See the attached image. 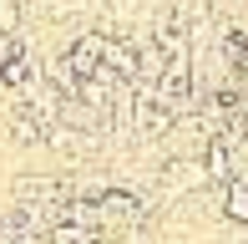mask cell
Instances as JSON below:
<instances>
[{
  "instance_id": "277c9868",
  "label": "cell",
  "mask_w": 248,
  "mask_h": 244,
  "mask_svg": "<svg viewBox=\"0 0 248 244\" xmlns=\"http://www.w3.org/2000/svg\"><path fill=\"white\" fill-rule=\"evenodd\" d=\"M202 168H208V178H228V142L213 138L208 153H202Z\"/></svg>"
},
{
  "instance_id": "3957f363",
  "label": "cell",
  "mask_w": 248,
  "mask_h": 244,
  "mask_svg": "<svg viewBox=\"0 0 248 244\" xmlns=\"http://www.w3.org/2000/svg\"><path fill=\"white\" fill-rule=\"evenodd\" d=\"M228 219L233 224H248V178L228 183Z\"/></svg>"
},
{
  "instance_id": "5b68a950",
  "label": "cell",
  "mask_w": 248,
  "mask_h": 244,
  "mask_svg": "<svg viewBox=\"0 0 248 244\" xmlns=\"http://www.w3.org/2000/svg\"><path fill=\"white\" fill-rule=\"evenodd\" d=\"M16 26H20V5H16V0H0V31L16 36Z\"/></svg>"
},
{
  "instance_id": "6da1fadb",
  "label": "cell",
  "mask_w": 248,
  "mask_h": 244,
  "mask_svg": "<svg viewBox=\"0 0 248 244\" xmlns=\"http://www.w3.org/2000/svg\"><path fill=\"white\" fill-rule=\"evenodd\" d=\"M96 214H101V229H111V224H132V219L142 214V204L127 188H107V193L96 198Z\"/></svg>"
},
{
  "instance_id": "7a4b0ae2",
  "label": "cell",
  "mask_w": 248,
  "mask_h": 244,
  "mask_svg": "<svg viewBox=\"0 0 248 244\" xmlns=\"http://www.w3.org/2000/svg\"><path fill=\"white\" fill-rule=\"evenodd\" d=\"M31 76H41V66H36V56H31L26 46H20L16 56H10L5 66H0V87H10V92H20V87H26Z\"/></svg>"
}]
</instances>
